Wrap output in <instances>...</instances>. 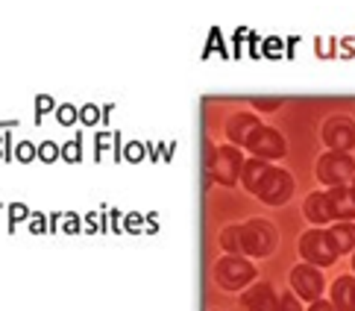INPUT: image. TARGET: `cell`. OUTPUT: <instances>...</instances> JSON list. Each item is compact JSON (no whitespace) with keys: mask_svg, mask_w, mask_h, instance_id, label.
<instances>
[{"mask_svg":"<svg viewBox=\"0 0 355 311\" xmlns=\"http://www.w3.org/2000/svg\"><path fill=\"white\" fill-rule=\"evenodd\" d=\"M238 241H241V253L247 256H270L276 247V229L264 220H250L238 226Z\"/></svg>","mask_w":355,"mask_h":311,"instance_id":"obj_1","label":"cell"},{"mask_svg":"<svg viewBox=\"0 0 355 311\" xmlns=\"http://www.w3.org/2000/svg\"><path fill=\"white\" fill-rule=\"evenodd\" d=\"M214 279H218L220 288L238 291V288H244V285H250L252 279H256V267L241 256H223L218 265H214Z\"/></svg>","mask_w":355,"mask_h":311,"instance_id":"obj_2","label":"cell"},{"mask_svg":"<svg viewBox=\"0 0 355 311\" xmlns=\"http://www.w3.org/2000/svg\"><path fill=\"white\" fill-rule=\"evenodd\" d=\"M300 253L302 258L309 261V265H332V261L338 258V247L332 241V235H329L326 229H311L302 235L300 241Z\"/></svg>","mask_w":355,"mask_h":311,"instance_id":"obj_3","label":"cell"},{"mask_svg":"<svg viewBox=\"0 0 355 311\" xmlns=\"http://www.w3.org/2000/svg\"><path fill=\"white\" fill-rule=\"evenodd\" d=\"M241 168H244V161H241V153L235 150V147H230V144L218 147V150L211 153V159H209V173H211V179L220 182V185H232V182L241 177Z\"/></svg>","mask_w":355,"mask_h":311,"instance_id":"obj_4","label":"cell"},{"mask_svg":"<svg viewBox=\"0 0 355 311\" xmlns=\"http://www.w3.org/2000/svg\"><path fill=\"white\" fill-rule=\"evenodd\" d=\"M355 173V161L347 156V153H332L329 150L320 161H317V177H320V182L326 185H347V179Z\"/></svg>","mask_w":355,"mask_h":311,"instance_id":"obj_5","label":"cell"},{"mask_svg":"<svg viewBox=\"0 0 355 311\" xmlns=\"http://www.w3.org/2000/svg\"><path fill=\"white\" fill-rule=\"evenodd\" d=\"M323 141L332 153H347L349 147L355 144V123L344 115L338 118H329L326 127H323Z\"/></svg>","mask_w":355,"mask_h":311,"instance_id":"obj_6","label":"cell"},{"mask_svg":"<svg viewBox=\"0 0 355 311\" xmlns=\"http://www.w3.org/2000/svg\"><path fill=\"white\" fill-rule=\"evenodd\" d=\"M291 191H294V179L288 177V170H268V177H264V182L259 185V197L268 206H282L288 197H291Z\"/></svg>","mask_w":355,"mask_h":311,"instance_id":"obj_7","label":"cell"},{"mask_svg":"<svg viewBox=\"0 0 355 311\" xmlns=\"http://www.w3.org/2000/svg\"><path fill=\"white\" fill-rule=\"evenodd\" d=\"M291 288L297 291V296H302V300H317L323 291V273L317 267H309V265H300L294 267V273H291Z\"/></svg>","mask_w":355,"mask_h":311,"instance_id":"obj_8","label":"cell"},{"mask_svg":"<svg viewBox=\"0 0 355 311\" xmlns=\"http://www.w3.org/2000/svg\"><path fill=\"white\" fill-rule=\"evenodd\" d=\"M247 147L259 159H279V156H285V139L279 132L268 130V127H259L256 135L247 141Z\"/></svg>","mask_w":355,"mask_h":311,"instance_id":"obj_9","label":"cell"},{"mask_svg":"<svg viewBox=\"0 0 355 311\" xmlns=\"http://www.w3.org/2000/svg\"><path fill=\"white\" fill-rule=\"evenodd\" d=\"M241 305H244L247 311H270V308L279 305V296L273 294V288L268 282H259V285H252L250 291H244Z\"/></svg>","mask_w":355,"mask_h":311,"instance_id":"obj_10","label":"cell"},{"mask_svg":"<svg viewBox=\"0 0 355 311\" xmlns=\"http://www.w3.org/2000/svg\"><path fill=\"white\" fill-rule=\"evenodd\" d=\"M326 200H329V208H332V217H340V220L355 217V194H352V188H347V185L329 188Z\"/></svg>","mask_w":355,"mask_h":311,"instance_id":"obj_11","label":"cell"},{"mask_svg":"<svg viewBox=\"0 0 355 311\" xmlns=\"http://www.w3.org/2000/svg\"><path fill=\"white\" fill-rule=\"evenodd\" d=\"M261 127L256 115H250V112H241V115H232L230 121H226V135H230V141L235 144H247L252 135H256V130Z\"/></svg>","mask_w":355,"mask_h":311,"instance_id":"obj_12","label":"cell"},{"mask_svg":"<svg viewBox=\"0 0 355 311\" xmlns=\"http://www.w3.org/2000/svg\"><path fill=\"white\" fill-rule=\"evenodd\" d=\"M332 305L335 311H355V279L344 276L332 285Z\"/></svg>","mask_w":355,"mask_h":311,"instance_id":"obj_13","label":"cell"},{"mask_svg":"<svg viewBox=\"0 0 355 311\" xmlns=\"http://www.w3.org/2000/svg\"><path fill=\"white\" fill-rule=\"evenodd\" d=\"M268 161L264 159H250L244 161V168H241V179H244L247 191H259V185L264 182V177H268Z\"/></svg>","mask_w":355,"mask_h":311,"instance_id":"obj_14","label":"cell"},{"mask_svg":"<svg viewBox=\"0 0 355 311\" xmlns=\"http://www.w3.org/2000/svg\"><path fill=\"white\" fill-rule=\"evenodd\" d=\"M306 217H309L311 223H317V226H323V223L332 220V208H329V200H326L323 191L311 194L309 200H306Z\"/></svg>","mask_w":355,"mask_h":311,"instance_id":"obj_15","label":"cell"},{"mask_svg":"<svg viewBox=\"0 0 355 311\" xmlns=\"http://www.w3.org/2000/svg\"><path fill=\"white\" fill-rule=\"evenodd\" d=\"M329 235H332V241H335V247H338V253H349L352 247H355V226H352L349 220L335 223V226L329 229Z\"/></svg>","mask_w":355,"mask_h":311,"instance_id":"obj_16","label":"cell"},{"mask_svg":"<svg viewBox=\"0 0 355 311\" xmlns=\"http://www.w3.org/2000/svg\"><path fill=\"white\" fill-rule=\"evenodd\" d=\"M279 308H282V311H300L297 294H282V296H279Z\"/></svg>","mask_w":355,"mask_h":311,"instance_id":"obj_17","label":"cell"},{"mask_svg":"<svg viewBox=\"0 0 355 311\" xmlns=\"http://www.w3.org/2000/svg\"><path fill=\"white\" fill-rule=\"evenodd\" d=\"M252 103H256L259 109H276V106L282 103V100H279V97H256V100H252Z\"/></svg>","mask_w":355,"mask_h":311,"instance_id":"obj_18","label":"cell"},{"mask_svg":"<svg viewBox=\"0 0 355 311\" xmlns=\"http://www.w3.org/2000/svg\"><path fill=\"white\" fill-rule=\"evenodd\" d=\"M42 159H56V144L53 141H47V144H42Z\"/></svg>","mask_w":355,"mask_h":311,"instance_id":"obj_19","label":"cell"},{"mask_svg":"<svg viewBox=\"0 0 355 311\" xmlns=\"http://www.w3.org/2000/svg\"><path fill=\"white\" fill-rule=\"evenodd\" d=\"M309 311H335V305H332V303H326V300H314Z\"/></svg>","mask_w":355,"mask_h":311,"instance_id":"obj_20","label":"cell"},{"mask_svg":"<svg viewBox=\"0 0 355 311\" xmlns=\"http://www.w3.org/2000/svg\"><path fill=\"white\" fill-rule=\"evenodd\" d=\"M18 156L21 159H33V144H21L18 147Z\"/></svg>","mask_w":355,"mask_h":311,"instance_id":"obj_21","label":"cell"},{"mask_svg":"<svg viewBox=\"0 0 355 311\" xmlns=\"http://www.w3.org/2000/svg\"><path fill=\"white\" fill-rule=\"evenodd\" d=\"M59 121L71 123V121H73V109H59Z\"/></svg>","mask_w":355,"mask_h":311,"instance_id":"obj_22","label":"cell"},{"mask_svg":"<svg viewBox=\"0 0 355 311\" xmlns=\"http://www.w3.org/2000/svg\"><path fill=\"white\" fill-rule=\"evenodd\" d=\"M83 118H85V121H94L97 112H94V109H83Z\"/></svg>","mask_w":355,"mask_h":311,"instance_id":"obj_23","label":"cell"},{"mask_svg":"<svg viewBox=\"0 0 355 311\" xmlns=\"http://www.w3.org/2000/svg\"><path fill=\"white\" fill-rule=\"evenodd\" d=\"M68 159H77V144H68Z\"/></svg>","mask_w":355,"mask_h":311,"instance_id":"obj_24","label":"cell"},{"mask_svg":"<svg viewBox=\"0 0 355 311\" xmlns=\"http://www.w3.org/2000/svg\"><path fill=\"white\" fill-rule=\"evenodd\" d=\"M39 103H42V106H39L42 112H44V109H50V97H42V100H39Z\"/></svg>","mask_w":355,"mask_h":311,"instance_id":"obj_25","label":"cell"},{"mask_svg":"<svg viewBox=\"0 0 355 311\" xmlns=\"http://www.w3.org/2000/svg\"><path fill=\"white\" fill-rule=\"evenodd\" d=\"M270 311H282V308H279V305H276V308H270Z\"/></svg>","mask_w":355,"mask_h":311,"instance_id":"obj_26","label":"cell"},{"mask_svg":"<svg viewBox=\"0 0 355 311\" xmlns=\"http://www.w3.org/2000/svg\"><path fill=\"white\" fill-rule=\"evenodd\" d=\"M352 194H355V179H352Z\"/></svg>","mask_w":355,"mask_h":311,"instance_id":"obj_27","label":"cell"},{"mask_svg":"<svg viewBox=\"0 0 355 311\" xmlns=\"http://www.w3.org/2000/svg\"><path fill=\"white\" fill-rule=\"evenodd\" d=\"M352 267H355V261H352Z\"/></svg>","mask_w":355,"mask_h":311,"instance_id":"obj_28","label":"cell"}]
</instances>
